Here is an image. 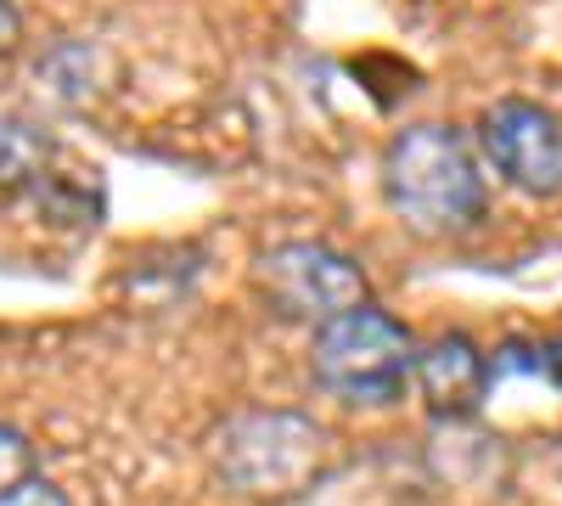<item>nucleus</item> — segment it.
Returning <instances> with one entry per match:
<instances>
[{
  "instance_id": "f257e3e1",
  "label": "nucleus",
  "mask_w": 562,
  "mask_h": 506,
  "mask_svg": "<svg viewBox=\"0 0 562 506\" xmlns=\"http://www.w3.org/2000/svg\"><path fill=\"white\" fill-rule=\"evenodd\" d=\"M378 180H383V203L422 237L473 232L490 209V180L467 130L439 124V119L394 130L378 164Z\"/></svg>"
},
{
  "instance_id": "f03ea898",
  "label": "nucleus",
  "mask_w": 562,
  "mask_h": 506,
  "mask_svg": "<svg viewBox=\"0 0 562 506\" xmlns=\"http://www.w3.org/2000/svg\"><path fill=\"white\" fill-rule=\"evenodd\" d=\"M209 462L225 490L254 495V501H293V495L315 490V479L333 462V434L310 411L248 405L214 428Z\"/></svg>"
},
{
  "instance_id": "7ed1b4c3",
  "label": "nucleus",
  "mask_w": 562,
  "mask_h": 506,
  "mask_svg": "<svg viewBox=\"0 0 562 506\" xmlns=\"http://www.w3.org/2000/svg\"><path fill=\"white\" fill-rule=\"evenodd\" d=\"M416 333L383 304H360L310 338V378L344 405H394L416 372Z\"/></svg>"
},
{
  "instance_id": "20e7f679",
  "label": "nucleus",
  "mask_w": 562,
  "mask_h": 506,
  "mask_svg": "<svg viewBox=\"0 0 562 506\" xmlns=\"http://www.w3.org/2000/svg\"><path fill=\"white\" fill-rule=\"evenodd\" d=\"M254 288L265 293V304L281 321H310V327H326V321L371 304L366 270L344 248L310 243V237L265 248L259 265H254Z\"/></svg>"
},
{
  "instance_id": "39448f33",
  "label": "nucleus",
  "mask_w": 562,
  "mask_h": 506,
  "mask_svg": "<svg viewBox=\"0 0 562 506\" xmlns=\"http://www.w3.org/2000/svg\"><path fill=\"white\" fill-rule=\"evenodd\" d=\"M479 147L490 169L524 198H557L562 192V119L540 102L506 97L479 119Z\"/></svg>"
},
{
  "instance_id": "423d86ee",
  "label": "nucleus",
  "mask_w": 562,
  "mask_h": 506,
  "mask_svg": "<svg viewBox=\"0 0 562 506\" xmlns=\"http://www.w3.org/2000/svg\"><path fill=\"white\" fill-rule=\"evenodd\" d=\"M411 389L439 423H467V417H479L495 389V360L467 333H434L416 349Z\"/></svg>"
},
{
  "instance_id": "0eeeda50",
  "label": "nucleus",
  "mask_w": 562,
  "mask_h": 506,
  "mask_svg": "<svg viewBox=\"0 0 562 506\" xmlns=\"http://www.w3.org/2000/svg\"><path fill=\"white\" fill-rule=\"evenodd\" d=\"M52 130L23 119V113H0V198H18L45 187V169H52Z\"/></svg>"
},
{
  "instance_id": "6e6552de",
  "label": "nucleus",
  "mask_w": 562,
  "mask_h": 506,
  "mask_svg": "<svg viewBox=\"0 0 562 506\" xmlns=\"http://www.w3.org/2000/svg\"><path fill=\"white\" fill-rule=\"evenodd\" d=\"M90 63H97V52H90V45H57V52L40 63V90H45L52 102L79 108V102L90 97Z\"/></svg>"
},
{
  "instance_id": "1a4fd4ad",
  "label": "nucleus",
  "mask_w": 562,
  "mask_h": 506,
  "mask_svg": "<svg viewBox=\"0 0 562 506\" xmlns=\"http://www.w3.org/2000/svg\"><path fill=\"white\" fill-rule=\"evenodd\" d=\"M34 439L12 423H0V495H12L23 479H34Z\"/></svg>"
},
{
  "instance_id": "9d476101",
  "label": "nucleus",
  "mask_w": 562,
  "mask_h": 506,
  "mask_svg": "<svg viewBox=\"0 0 562 506\" xmlns=\"http://www.w3.org/2000/svg\"><path fill=\"white\" fill-rule=\"evenodd\" d=\"M0 506H74V501H68L52 479H40V473H34V479H23L12 495H0Z\"/></svg>"
},
{
  "instance_id": "9b49d317",
  "label": "nucleus",
  "mask_w": 562,
  "mask_h": 506,
  "mask_svg": "<svg viewBox=\"0 0 562 506\" xmlns=\"http://www.w3.org/2000/svg\"><path fill=\"white\" fill-rule=\"evenodd\" d=\"M18 45H23V18H18L12 0H0V63H12Z\"/></svg>"
},
{
  "instance_id": "f8f14e48",
  "label": "nucleus",
  "mask_w": 562,
  "mask_h": 506,
  "mask_svg": "<svg viewBox=\"0 0 562 506\" xmlns=\"http://www.w3.org/2000/svg\"><path fill=\"white\" fill-rule=\"evenodd\" d=\"M546 383H557V389H562V333L546 344Z\"/></svg>"
}]
</instances>
